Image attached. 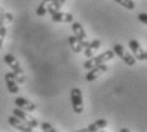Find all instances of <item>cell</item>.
<instances>
[{
	"label": "cell",
	"mask_w": 147,
	"mask_h": 132,
	"mask_svg": "<svg viewBox=\"0 0 147 132\" xmlns=\"http://www.w3.org/2000/svg\"><path fill=\"white\" fill-rule=\"evenodd\" d=\"M4 61H5V64H7L8 66H10V69L13 70V74H14L15 79H17L18 84H23V83L26 81V76H24V72L19 65V62H18V60L15 59L11 53H7L4 56Z\"/></svg>",
	"instance_id": "cell-1"
},
{
	"label": "cell",
	"mask_w": 147,
	"mask_h": 132,
	"mask_svg": "<svg viewBox=\"0 0 147 132\" xmlns=\"http://www.w3.org/2000/svg\"><path fill=\"white\" fill-rule=\"evenodd\" d=\"M114 56H115L114 51H105V52H103L102 55L89 57V60H86V61L84 62V67H85L86 70H88V69H93V67L100 65V64H104L105 61L112 60Z\"/></svg>",
	"instance_id": "cell-2"
},
{
	"label": "cell",
	"mask_w": 147,
	"mask_h": 132,
	"mask_svg": "<svg viewBox=\"0 0 147 132\" xmlns=\"http://www.w3.org/2000/svg\"><path fill=\"white\" fill-rule=\"evenodd\" d=\"M113 51H114V53L117 55V56L121 57V59L123 60L128 66H134L136 65V57L132 56V55L125 50L121 43H115L114 46H113Z\"/></svg>",
	"instance_id": "cell-3"
},
{
	"label": "cell",
	"mask_w": 147,
	"mask_h": 132,
	"mask_svg": "<svg viewBox=\"0 0 147 132\" xmlns=\"http://www.w3.org/2000/svg\"><path fill=\"white\" fill-rule=\"evenodd\" d=\"M71 104L75 113L81 114L84 112V102H82V93L79 88H74L71 90Z\"/></svg>",
	"instance_id": "cell-4"
},
{
	"label": "cell",
	"mask_w": 147,
	"mask_h": 132,
	"mask_svg": "<svg viewBox=\"0 0 147 132\" xmlns=\"http://www.w3.org/2000/svg\"><path fill=\"white\" fill-rule=\"evenodd\" d=\"M72 32H74V36L80 41L82 48H86L90 42L86 41V33H85L84 27H82L80 23H78V22H72Z\"/></svg>",
	"instance_id": "cell-5"
},
{
	"label": "cell",
	"mask_w": 147,
	"mask_h": 132,
	"mask_svg": "<svg viewBox=\"0 0 147 132\" xmlns=\"http://www.w3.org/2000/svg\"><path fill=\"white\" fill-rule=\"evenodd\" d=\"M8 122L10 126H13L14 128H17V130L22 131V132H32L33 131V127L32 126H29L28 123H26L24 121H22L19 117H17V116H10V117L8 118Z\"/></svg>",
	"instance_id": "cell-6"
},
{
	"label": "cell",
	"mask_w": 147,
	"mask_h": 132,
	"mask_svg": "<svg viewBox=\"0 0 147 132\" xmlns=\"http://www.w3.org/2000/svg\"><path fill=\"white\" fill-rule=\"evenodd\" d=\"M13 114L17 116V117H19L22 121H24L26 123H28L29 126H32L33 128L38 126V121H37L34 117H32L30 114H28L27 110H24V109H20V108H18L17 107V108L13 109Z\"/></svg>",
	"instance_id": "cell-7"
},
{
	"label": "cell",
	"mask_w": 147,
	"mask_h": 132,
	"mask_svg": "<svg viewBox=\"0 0 147 132\" xmlns=\"http://www.w3.org/2000/svg\"><path fill=\"white\" fill-rule=\"evenodd\" d=\"M107 70H108V66L105 65V62L100 64V65H98L95 67H93V69H90V71L85 75V80L86 81H94L95 79L99 78V76H102Z\"/></svg>",
	"instance_id": "cell-8"
},
{
	"label": "cell",
	"mask_w": 147,
	"mask_h": 132,
	"mask_svg": "<svg viewBox=\"0 0 147 132\" xmlns=\"http://www.w3.org/2000/svg\"><path fill=\"white\" fill-rule=\"evenodd\" d=\"M128 46H129L131 51L133 52V56L136 57V60H140V61L146 60V52L142 50V47H141L138 41H136V39H131Z\"/></svg>",
	"instance_id": "cell-9"
},
{
	"label": "cell",
	"mask_w": 147,
	"mask_h": 132,
	"mask_svg": "<svg viewBox=\"0 0 147 132\" xmlns=\"http://www.w3.org/2000/svg\"><path fill=\"white\" fill-rule=\"evenodd\" d=\"M51 18L56 23H71L74 22V15L70 13H62L60 10H55L51 13Z\"/></svg>",
	"instance_id": "cell-10"
},
{
	"label": "cell",
	"mask_w": 147,
	"mask_h": 132,
	"mask_svg": "<svg viewBox=\"0 0 147 132\" xmlns=\"http://www.w3.org/2000/svg\"><path fill=\"white\" fill-rule=\"evenodd\" d=\"M5 84H7V88H8L9 93H11V94H18L19 93L18 81H17V79H15L13 71L5 74Z\"/></svg>",
	"instance_id": "cell-11"
},
{
	"label": "cell",
	"mask_w": 147,
	"mask_h": 132,
	"mask_svg": "<svg viewBox=\"0 0 147 132\" xmlns=\"http://www.w3.org/2000/svg\"><path fill=\"white\" fill-rule=\"evenodd\" d=\"M14 104L18 107V108L24 109V110H27V112H33V110L37 109V106H36L34 103H32L30 100L26 99V98H22V97L15 98Z\"/></svg>",
	"instance_id": "cell-12"
},
{
	"label": "cell",
	"mask_w": 147,
	"mask_h": 132,
	"mask_svg": "<svg viewBox=\"0 0 147 132\" xmlns=\"http://www.w3.org/2000/svg\"><path fill=\"white\" fill-rule=\"evenodd\" d=\"M100 46H102V42H100L99 39H94V41H91L88 47L85 48V56L93 57L94 55H95V52L100 48Z\"/></svg>",
	"instance_id": "cell-13"
},
{
	"label": "cell",
	"mask_w": 147,
	"mask_h": 132,
	"mask_svg": "<svg viewBox=\"0 0 147 132\" xmlns=\"http://www.w3.org/2000/svg\"><path fill=\"white\" fill-rule=\"evenodd\" d=\"M107 125H108V122H107L105 119H98L96 122L91 123L88 128H84V130H81V131L82 132H95L98 130H103V128H105Z\"/></svg>",
	"instance_id": "cell-14"
},
{
	"label": "cell",
	"mask_w": 147,
	"mask_h": 132,
	"mask_svg": "<svg viewBox=\"0 0 147 132\" xmlns=\"http://www.w3.org/2000/svg\"><path fill=\"white\" fill-rule=\"evenodd\" d=\"M52 1H53V0H42V3L38 5V8H37L36 14L38 15V17H43V15H46L48 12V7L52 4Z\"/></svg>",
	"instance_id": "cell-15"
},
{
	"label": "cell",
	"mask_w": 147,
	"mask_h": 132,
	"mask_svg": "<svg viewBox=\"0 0 147 132\" xmlns=\"http://www.w3.org/2000/svg\"><path fill=\"white\" fill-rule=\"evenodd\" d=\"M69 43H70V46H71V50L74 52H76V53H79V52L82 51V46L80 43V41H79L75 36H70L69 37Z\"/></svg>",
	"instance_id": "cell-16"
},
{
	"label": "cell",
	"mask_w": 147,
	"mask_h": 132,
	"mask_svg": "<svg viewBox=\"0 0 147 132\" xmlns=\"http://www.w3.org/2000/svg\"><path fill=\"white\" fill-rule=\"evenodd\" d=\"M65 1H66V0H53V1H52V4L48 7V13L51 14L52 12H55V10H60L61 7L65 4Z\"/></svg>",
	"instance_id": "cell-17"
},
{
	"label": "cell",
	"mask_w": 147,
	"mask_h": 132,
	"mask_svg": "<svg viewBox=\"0 0 147 132\" xmlns=\"http://www.w3.org/2000/svg\"><path fill=\"white\" fill-rule=\"evenodd\" d=\"M115 1H117L119 5L124 7L125 9H129V10H133L134 7H136L134 3H133V0H115Z\"/></svg>",
	"instance_id": "cell-18"
},
{
	"label": "cell",
	"mask_w": 147,
	"mask_h": 132,
	"mask_svg": "<svg viewBox=\"0 0 147 132\" xmlns=\"http://www.w3.org/2000/svg\"><path fill=\"white\" fill-rule=\"evenodd\" d=\"M41 128H42V131H45V132H56V128H55L52 125L47 123V122H42Z\"/></svg>",
	"instance_id": "cell-19"
},
{
	"label": "cell",
	"mask_w": 147,
	"mask_h": 132,
	"mask_svg": "<svg viewBox=\"0 0 147 132\" xmlns=\"http://www.w3.org/2000/svg\"><path fill=\"white\" fill-rule=\"evenodd\" d=\"M7 27H0V50H1V46H3V42L5 39V36H7Z\"/></svg>",
	"instance_id": "cell-20"
},
{
	"label": "cell",
	"mask_w": 147,
	"mask_h": 132,
	"mask_svg": "<svg viewBox=\"0 0 147 132\" xmlns=\"http://www.w3.org/2000/svg\"><path fill=\"white\" fill-rule=\"evenodd\" d=\"M138 20L141 23H143V24L147 26V13H140L138 14Z\"/></svg>",
	"instance_id": "cell-21"
},
{
	"label": "cell",
	"mask_w": 147,
	"mask_h": 132,
	"mask_svg": "<svg viewBox=\"0 0 147 132\" xmlns=\"http://www.w3.org/2000/svg\"><path fill=\"white\" fill-rule=\"evenodd\" d=\"M119 132H129L128 128H122V130H119Z\"/></svg>",
	"instance_id": "cell-22"
},
{
	"label": "cell",
	"mask_w": 147,
	"mask_h": 132,
	"mask_svg": "<svg viewBox=\"0 0 147 132\" xmlns=\"http://www.w3.org/2000/svg\"><path fill=\"white\" fill-rule=\"evenodd\" d=\"M5 13V12H4V9H3L1 7H0V15H1V14H4Z\"/></svg>",
	"instance_id": "cell-23"
},
{
	"label": "cell",
	"mask_w": 147,
	"mask_h": 132,
	"mask_svg": "<svg viewBox=\"0 0 147 132\" xmlns=\"http://www.w3.org/2000/svg\"><path fill=\"white\" fill-rule=\"evenodd\" d=\"M146 60H147V52H146Z\"/></svg>",
	"instance_id": "cell-24"
}]
</instances>
